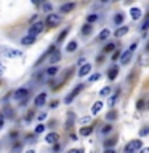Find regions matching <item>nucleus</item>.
Listing matches in <instances>:
<instances>
[{"label":"nucleus","mask_w":149,"mask_h":153,"mask_svg":"<svg viewBox=\"0 0 149 153\" xmlns=\"http://www.w3.org/2000/svg\"><path fill=\"white\" fill-rule=\"evenodd\" d=\"M104 145H106V148H109V147L115 145V139H109V140H106V142H104Z\"/></svg>","instance_id":"c756f323"},{"label":"nucleus","mask_w":149,"mask_h":153,"mask_svg":"<svg viewBox=\"0 0 149 153\" xmlns=\"http://www.w3.org/2000/svg\"><path fill=\"white\" fill-rule=\"evenodd\" d=\"M3 54L10 57V59H13V57H21L23 56V51H18V50H13V48H5L3 50Z\"/></svg>","instance_id":"0eeeda50"},{"label":"nucleus","mask_w":149,"mask_h":153,"mask_svg":"<svg viewBox=\"0 0 149 153\" xmlns=\"http://www.w3.org/2000/svg\"><path fill=\"white\" fill-rule=\"evenodd\" d=\"M61 22V16L59 14H55V13H50L47 16V21H45V24L48 27H56L58 24Z\"/></svg>","instance_id":"20e7f679"},{"label":"nucleus","mask_w":149,"mask_h":153,"mask_svg":"<svg viewBox=\"0 0 149 153\" xmlns=\"http://www.w3.org/2000/svg\"><path fill=\"white\" fill-rule=\"evenodd\" d=\"M35 40H37V35L27 33L26 37H23V38H21V43H23L24 46H31V45H34V43H35Z\"/></svg>","instance_id":"6e6552de"},{"label":"nucleus","mask_w":149,"mask_h":153,"mask_svg":"<svg viewBox=\"0 0 149 153\" xmlns=\"http://www.w3.org/2000/svg\"><path fill=\"white\" fill-rule=\"evenodd\" d=\"M43 27H45V24L43 22H35V24H32L31 27H29V33H32V35H38L42 30H43Z\"/></svg>","instance_id":"423d86ee"},{"label":"nucleus","mask_w":149,"mask_h":153,"mask_svg":"<svg viewBox=\"0 0 149 153\" xmlns=\"http://www.w3.org/2000/svg\"><path fill=\"white\" fill-rule=\"evenodd\" d=\"M106 118H108V120H115V118H117V113L112 110V112H109L108 115H106Z\"/></svg>","instance_id":"7c9ffc66"},{"label":"nucleus","mask_w":149,"mask_h":153,"mask_svg":"<svg viewBox=\"0 0 149 153\" xmlns=\"http://www.w3.org/2000/svg\"><path fill=\"white\" fill-rule=\"evenodd\" d=\"M90 120H91V117H85V118L80 120V123H84V124H85V123H90Z\"/></svg>","instance_id":"4c0bfd02"},{"label":"nucleus","mask_w":149,"mask_h":153,"mask_svg":"<svg viewBox=\"0 0 149 153\" xmlns=\"http://www.w3.org/2000/svg\"><path fill=\"white\" fill-rule=\"evenodd\" d=\"M3 72H5V67H3V64H2V62H0V76L3 75Z\"/></svg>","instance_id":"37998d69"},{"label":"nucleus","mask_w":149,"mask_h":153,"mask_svg":"<svg viewBox=\"0 0 149 153\" xmlns=\"http://www.w3.org/2000/svg\"><path fill=\"white\" fill-rule=\"evenodd\" d=\"M45 140L47 143H56L58 140H59V136H58V132H50V134H47V137H45Z\"/></svg>","instance_id":"9d476101"},{"label":"nucleus","mask_w":149,"mask_h":153,"mask_svg":"<svg viewBox=\"0 0 149 153\" xmlns=\"http://www.w3.org/2000/svg\"><path fill=\"white\" fill-rule=\"evenodd\" d=\"M90 70H91V64H84V65L80 67V70H79V76L88 75V74H90Z\"/></svg>","instance_id":"9b49d317"},{"label":"nucleus","mask_w":149,"mask_h":153,"mask_svg":"<svg viewBox=\"0 0 149 153\" xmlns=\"http://www.w3.org/2000/svg\"><path fill=\"white\" fill-rule=\"evenodd\" d=\"M111 35V32H109V29H103V30L99 32V35H98V40H106Z\"/></svg>","instance_id":"a211bd4d"},{"label":"nucleus","mask_w":149,"mask_h":153,"mask_svg":"<svg viewBox=\"0 0 149 153\" xmlns=\"http://www.w3.org/2000/svg\"><path fill=\"white\" fill-rule=\"evenodd\" d=\"M72 123H74V113H69V120H67V123H66V128H71Z\"/></svg>","instance_id":"cd10ccee"},{"label":"nucleus","mask_w":149,"mask_h":153,"mask_svg":"<svg viewBox=\"0 0 149 153\" xmlns=\"http://www.w3.org/2000/svg\"><path fill=\"white\" fill-rule=\"evenodd\" d=\"M75 8V3H64V5H61V8H59V11L61 13H69V11H72V10Z\"/></svg>","instance_id":"f8f14e48"},{"label":"nucleus","mask_w":149,"mask_h":153,"mask_svg":"<svg viewBox=\"0 0 149 153\" xmlns=\"http://www.w3.org/2000/svg\"><path fill=\"white\" fill-rule=\"evenodd\" d=\"M99 94L101 96H109L111 94V88H109V86H106V88H103V89L99 91Z\"/></svg>","instance_id":"bb28decb"},{"label":"nucleus","mask_w":149,"mask_h":153,"mask_svg":"<svg viewBox=\"0 0 149 153\" xmlns=\"http://www.w3.org/2000/svg\"><path fill=\"white\" fill-rule=\"evenodd\" d=\"M43 10H45V11H51V5L50 3H45V5H43Z\"/></svg>","instance_id":"ea45409f"},{"label":"nucleus","mask_w":149,"mask_h":153,"mask_svg":"<svg viewBox=\"0 0 149 153\" xmlns=\"http://www.w3.org/2000/svg\"><path fill=\"white\" fill-rule=\"evenodd\" d=\"M104 153H115V150H112V148H106V150H104Z\"/></svg>","instance_id":"c03bdc74"},{"label":"nucleus","mask_w":149,"mask_h":153,"mask_svg":"<svg viewBox=\"0 0 149 153\" xmlns=\"http://www.w3.org/2000/svg\"><path fill=\"white\" fill-rule=\"evenodd\" d=\"M96 19H98V14H88V16H87V21L88 22H95Z\"/></svg>","instance_id":"c85d7f7f"},{"label":"nucleus","mask_w":149,"mask_h":153,"mask_svg":"<svg viewBox=\"0 0 149 153\" xmlns=\"http://www.w3.org/2000/svg\"><path fill=\"white\" fill-rule=\"evenodd\" d=\"M141 29H143V30H147V29H149V16H147V19H146V21L143 22V26H141Z\"/></svg>","instance_id":"72a5a7b5"},{"label":"nucleus","mask_w":149,"mask_h":153,"mask_svg":"<svg viewBox=\"0 0 149 153\" xmlns=\"http://www.w3.org/2000/svg\"><path fill=\"white\" fill-rule=\"evenodd\" d=\"M125 33H128V27L127 26H122V27H119L117 30L114 32V35L117 37V38H120V37H123Z\"/></svg>","instance_id":"ddd939ff"},{"label":"nucleus","mask_w":149,"mask_h":153,"mask_svg":"<svg viewBox=\"0 0 149 153\" xmlns=\"http://www.w3.org/2000/svg\"><path fill=\"white\" fill-rule=\"evenodd\" d=\"M135 48H136V43H133L132 46L128 48L127 51H123V54L120 56V64H128L130 61H132V56H133V51H135Z\"/></svg>","instance_id":"f03ea898"},{"label":"nucleus","mask_w":149,"mask_h":153,"mask_svg":"<svg viewBox=\"0 0 149 153\" xmlns=\"http://www.w3.org/2000/svg\"><path fill=\"white\" fill-rule=\"evenodd\" d=\"M3 121H5V115H0V129L3 128Z\"/></svg>","instance_id":"79ce46f5"},{"label":"nucleus","mask_w":149,"mask_h":153,"mask_svg":"<svg viewBox=\"0 0 149 153\" xmlns=\"http://www.w3.org/2000/svg\"><path fill=\"white\" fill-rule=\"evenodd\" d=\"M117 72H119L117 67H112V69H111V70L108 72V78H109V80H114L115 76H117Z\"/></svg>","instance_id":"aec40b11"},{"label":"nucleus","mask_w":149,"mask_h":153,"mask_svg":"<svg viewBox=\"0 0 149 153\" xmlns=\"http://www.w3.org/2000/svg\"><path fill=\"white\" fill-rule=\"evenodd\" d=\"M114 22H115V24H122V22H123V14H122V13H117V14H115V16H114Z\"/></svg>","instance_id":"4be33fe9"},{"label":"nucleus","mask_w":149,"mask_h":153,"mask_svg":"<svg viewBox=\"0 0 149 153\" xmlns=\"http://www.w3.org/2000/svg\"><path fill=\"white\" fill-rule=\"evenodd\" d=\"M111 129H112V126H111V124H106V126L103 128V132L106 134V132H111Z\"/></svg>","instance_id":"c9c22d12"},{"label":"nucleus","mask_w":149,"mask_h":153,"mask_svg":"<svg viewBox=\"0 0 149 153\" xmlns=\"http://www.w3.org/2000/svg\"><path fill=\"white\" fill-rule=\"evenodd\" d=\"M26 153H35V152H34V150H27Z\"/></svg>","instance_id":"49530a36"},{"label":"nucleus","mask_w":149,"mask_h":153,"mask_svg":"<svg viewBox=\"0 0 149 153\" xmlns=\"http://www.w3.org/2000/svg\"><path fill=\"white\" fill-rule=\"evenodd\" d=\"M91 132H93V128H91V126H87V128L80 129V136H90Z\"/></svg>","instance_id":"412c9836"},{"label":"nucleus","mask_w":149,"mask_h":153,"mask_svg":"<svg viewBox=\"0 0 149 153\" xmlns=\"http://www.w3.org/2000/svg\"><path fill=\"white\" fill-rule=\"evenodd\" d=\"M5 117H7V118H13V110L11 108H5Z\"/></svg>","instance_id":"2f4dec72"},{"label":"nucleus","mask_w":149,"mask_h":153,"mask_svg":"<svg viewBox=\"0 0 149 153\" xmlns=\"http://www.w3.org/2000/svg\"><path fill=\"white\" fill-rule=\"evenodd\" d=\"M91 30H93V26H91V22H87L84 27H82V33L84 35H88V33H91Z\"/></svg>","instance_id":"dca6fc26"},{"label":"nucleus","mask_w":149,"mask_h":153,"mask_svg":"<svg viewBox=\"0 0 149 153\" xmlns=\"http://www.w3.org/2000/svg\"><path fill=\"white\" fill-rule=\"evenodd\" d=\"M43 131H45V124H37V126H35V129H34V132H35V134H42Z\"/></svg>","instance_id":"5701e85b"},{"label":"nucleus","mask_w":149,"mask_h":153,"mask_svg":"<svg viewBox=\"0 0 149 153\" xmlns=\"http://www.w3.org/2000/svg\"><path fill=\"white\" fill-rule=\"evenodd\" d=\"M82 89H84V85H77V86H75V88H74V89H72V91H71V93H69V94H67V96H66V99H64V102H66V104H71V102H72V100H74V99H75V96H77V94H79V93H80V91H82Z\"/></svg>","instance_id":"39448f33"},{"label":"nucleus","mask_w":149,"mask_h":153,"mask_svg":"<svg viewBox=\"0 0 149 153\" xmlns=\"http://www.w3.org/2000/svg\"><path fill=\"white\" fill-rule=\"evenodd\" d=\"M75 50H77V42H69V43H67V46H66L67 53H74Z\"/></svg>","instance_id":"6ab92c4d"},{"label":"nucleus","mask_w":149,"mask_h":153,"mask_svg":"<svg viewBox=\"0 0 149 153\" xmlns=\"http://www.w3.org/2000/svg\"><path fill=\"white\" fill-rule=\"evenodd\" d=\"M27 96H29V89L27 88H18L13 93V99L18 100V102H23V100L27 99Z\"/></svg>","instance_id":"7ed1b4c3"},{"label":"nucleus","mask_w":149,"mask_h":153,"mask_svg":"<svg viewBox=\"0 0 149 153\" xmlns=\"http://www.w3.org/2000/svg\"><path fill=\"white\" fill-rule=\"evenodd\" d=\"M58 74V67H50V69H47V75L48 76H53Z\"/></svg>","instance_id":"b1692460"},{"label":"nucleus","mask_w":149,"mask_h":153,"mask_svg":"<svg viewBox=\"0 0 149 153\" xmlns=\"http://www.w3.org/2000/svg\"><path fill=\"white\" fill-rule=\"evenodd\" d=\"M99 76H101L99 74H95L93 76H90V78H88V81H90V83H93V81H98V80H99Z\"/></svg>","instance_id":"473e14b6"},{"label":"nucleus","mask_w":149,"mask_h":153,"mask_svg":"<svg viewBox=\"0 0 149 153\" xmlns=\"http://www.w3.org/2000/svg\"><path fill=\"white\" fill-rule=\"evenodd\" d=\"M67 32H69V29H64V30H62V32L59 33V37H58V43H59V42H62V40H64V37L67 35Z\"/></svg>","instance_id":"393cba45"},{"label":"nucleus","mask_w":149,"mask_h":153,"mask_svg":"<svg viewBox=\"0 0 149 153\" xmlns=\"http://www.w3.org/2000/svg\"><path fill=\"white\" fill-rule=\"evenodd\" d=\"M47 100V93H40L35 96V99H34V104H35V107H42L43 104H45Z\"/></svg>","instance_id":"1a4fd4ad"},{"label":"nucleus","mask_w":149,"mask_h":153,"mask_svg":"<svg viewBox=\"0 0 149 153\" xmlns=\"http://www.w3.org/2000/svg\"><path fill=\"white\" fill-rule=\"evenodd\" d=\"M101 108H103V102H101V100H98V102H95V104H93V107H91V113L96 115Z\"/></svg>","instance_id":"2eb2a0df"},{"label":"nucleus","mask_w":149,"mask_h":153,"mask_svg":"<svg viewBox=\"0 0 149 153\" xmlns=\"http://www.w3.org/2000/svg\"><path fill=\"white\" fill-rule=\"evenodd\" d=\"M141 147H143V142L138 140V139H135V140L128 142L127 145H125L123 152H125V153H136L138 150H141Z\"/></svg>","instance_id":"f257e3e1"},{"label":"nucleus","mask_w":149,"mask_h":153,"mask_svg":"<svg viewBox=\"0 0 149 153\" xmlns=\"http://www.w3.org/2000/svg\"><path fill=\"white\" fill-rule=\"evenodd\" d=\"M67 153H84V152H82L80 148H72V150H69Z\"/></svg>","instance_id":"58836bf2"},{"label":"nucleus","mask_w":149,"mask_h":153,"mask_svg":"<svg viewBox=\"0 0 149 153\" xmlns=\"http://www.w3.org/2000/svg\"><path fill=\"white\" fill-rule=\"evenodd\" d=\"M112 50H115V43H108L106 48H104V53H109V51H112Z\"/></svg>","instance_id":"a878e982"},{"label":"nucleus","mask_w":149,"mask_h":153,"mask_svg":"<svg viewBox=\"0 0 149 153\" xmlns=\"http://www.w3.org/2000/svg\"><path fill=\"white\" fill-rule=\"evenodd\" d=\"M37 118H38V121H43V120L47 118V113H40V115H38V117H37Z\"/></svg>","instance_id":"a19ab883"},{"label":"nucleus","mask_w":149,"mask_h":153,"mask_svg":"<svg viewBox=\"0 0 149 153\" xmlns=\"http://www.w3.org/2000/svg\"><path fill=\"white\" fill-rule=\"evenodd\" d=\"M147 134H149V126L146 129H141V131H139V136H147Z\"/></svg>","instance_id":"f704fd0d"},{"label":"nucleus","mask_w":149,"mask_h":153,"mask_svg":"<svg viewBox=\"0 0 149 153\" xmlns=\"http://www.w3.org/2000/svg\"><path fill=\"white\" fill-rule=\"evenodd\" d=\"M130 16H132V19H135V21H136V19L141 18V10L136 8V7L132 8V10H130Z\"/></svg>","instance_id":"4468645a"},{"label":"nucleus","mask_w":149,"mask_h":153,"mask_svg":"<svg viewBox=\"0 0 149 153\" xmlns=\"http://www.w3.org/2000/svg\"><path fill=\"white\" fill-rule=\"evenodd\" d=\"M61 59V54H59V51H53V54H51V57H50V62H51V64H56V62L58 61H59Z\"/></svg>","instance_id":"f3484780"},{"label":"nucleus","mask_w":149,"mask_h":153,"mask_svg":"<svg viewBox=\"0 0 149 153\" xmlns=\"http://www.w3.org/2000/svg\"><path fill=\"white\" fill-rule=\"evenodd\" d=\"M147 51H149V45H147Z\"/></svg>","instance_id":"09e8293b"},{"label":"nucleus","mask_w":149,"mask_h":153,"mask_svg":"<svg viewBox=\"0 0 149 153\" xmlns=\"http://www.w3.org/2000/svg\"><path fill=\"white\" fill-rule=\"evenodd\" d=\"M117 96H119V94H115V96H112V97H111L109 105H114V104H115V100H117Z\"/></svg>","instance_id":"e433bc0d"},{"label":"nucleus","mask_w":149,"mask_h":153,"mask_svg":"<svg viewBox=\"0 0 149 153\" xmlns=\"http://www.w3.org/2000/svg\"><path fill=\"white\" fill-rule=\"evenodd\" d=\"M141 153H149V148H143V150H141Z\"/></svg>","instance_id":"a18cd8bd"},{"label":"nucleus","mask_w":149,"mask_h":153,"mask_svg":"<svg viewBox=\"0 0 149 153\" xmlns=\"http://www.w3.org/2000/svg\"><path fill=\"white\" fill-rule=\"evenodd\" d=\"M101 2H103V3H106V2H109V0H101Z\"/></svg>","instance_id":"de8ad7c7"}]
</instances>
